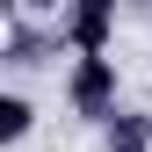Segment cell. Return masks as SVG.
Segmentation results:
<instances>
[{"instance_id": "1", "label": "cell", "mask_w": 152, "mask_h": 152, "mask_svg": "<svg viewBox=\"0 0 152 152\" xmlns=\"http://www.w3.org/2000/svg\"><path fill=\"white\" fill-rule=\"evenodd\" d=\"M65 102H72V116L102 123L109 109H116V58H72V72H65Z\"/></svg>"}, {"instance_id": "2", "label": "cell", "mask_w": 152, "mask_h": 152, "mask_svg": "<svg viewBox=\"0 0 152 152\" xmlns=\"http://www.w3.org/2000/svg\"><path fill=\"white\" fill-rule=\"evenodd\" d=\"M58 36L80 51V58H109V36H116V0H65Z\"/></svg>"}, {"instance_id": "3", "label": "cell", "mask_w": 152, "mask_h": 152, "mask_svg": "<svg viewBox=\"0 0 152 152\" xmlns=\"http://www.w3.org/2000/svg\"><path fill=\"white\" fill-rule=\"evenodd\" d=\"M102 130H109V152H152V116L138 109H109Z\"/></svg>"}, {"instance_id": "4", "label": "cell", "mask_w": 152, "mask_h": 152, "mask_svg": "<svg viewBox=\"0 0 152 152\" xmlns=\"http://www.w3.org/2000/svg\"><path fill=\"white\" fill-rule=\"evenodd\" d=\"M36 130V109H29V94H0V145H22Z\"/></svg>"}, {"instance_id": "5", "label": "cell", "mask_w": 152, "mask_h": 152, "mask_svg": "<svg viewBox=\"0 0 152 152\" xmlns=\"http://www.w3.org/2000/svg\"><path fill=\"white\" fill-rule=\"evenodd\" d=\"M29 7H36V15H51V7H65V0H29Z\"/></svg>"}]
</instances>
